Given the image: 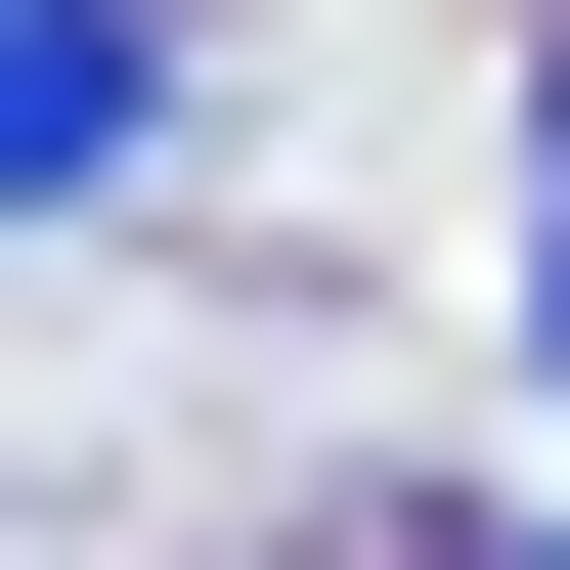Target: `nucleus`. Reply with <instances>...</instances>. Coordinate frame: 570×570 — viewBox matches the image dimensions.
I'll use <instances>...</instances> for the list:
<instances>
[{
  "label": "nucleus",
  "mask_w": 570,
  "mask_h": 570,
  "mask_svg": "<svg viewBox=\"0 0 570 570\" xmlns=\"http://www.w3.org/2000/svg\"><path fill=\"white\" fill-rule=\"evenodd\" d=\"M176 176V0H0V219H132Z\"/></svg>",
  "instance_id": "obj_1"
},
{
  "label": "nucleus",
  "mask_w": 570,
  "mask_h": 570,
  "mask_svg": "<svg viewBox=\"0 0 570 570\" xmlns=\"http://www.w3.org/2000/svg\"><path fill=\"white\" fill-rule=\"evenodd\" d=\"M527 395H570V176H527Z\"/></svg>",
  "instance_id": "obj_2"
},
{
  "label": "nucleus",
  "mask_w": 570,
  "mask_h": 570,
  "mask_svg": "<svg viewBox=\"0 0 570 570\" xmlns=\"http://www.w3.org/2000/svg\"><path fill=\"white\" fill-rule=\"evenodd\" d=\"M527 176H570V45H527Z\"/></svg>",
  "instance_id": "obj_3"
},
{
  "label": "nucleus",
  "mask_w": 570,
  "mask_h": 570,
  "mask_svg": "<svg viewBox=\"0 0 570 570\" xmlns=\"http://www.w3.org/2000/svg\"><path fill=\"white\" fill-rule=\"evenodd\" d=\"M439 570H570V527H439Z\"/></svg>",
  "instance_id": "obj_4"
}]
</instances>
